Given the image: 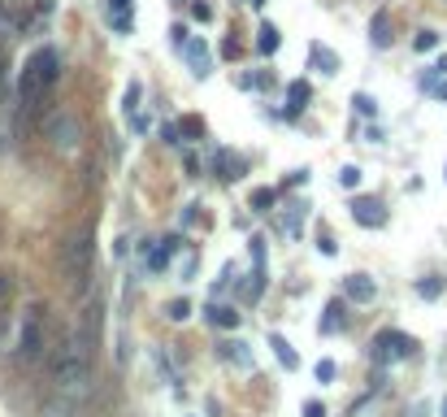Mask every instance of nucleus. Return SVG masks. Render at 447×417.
<instances>
[{
	"label": "nucleus",
	"mask_w": 447,
	"mask_h": 417,
	"mask_svg": "<svg viewBox=\"0 0 447 417\" xmlns=\"http://www.w3.org/2000/svg\"><path fill=\"white\" fill-rule=\"evenodd\" d=\"M218 170H222L226 183H235V179H243L247 161H243V157H235V152H218Z\"/></svg>",
	"instance_id": "11"
},
{
	"label": "nucleus",
	"mask_w": 447,
	"mask_h": 417,
	"mask_svg": "<svg viewBox=\"0 0 447 417\" xmlns=\"http://www.w3.org/2000/svg\"><path fill=\"white\" fill-rule=\"evenodd\" d=\"M9 292H13V278H9V274H0V300H9Z\"/></svg>",
	"instance_id": "37"
},
{
	"label": "nucleus",
	"mask_w": 447,
	"mask_h": 417,
	"mask_svg": "<svg viewBox=\"0 0 447 417\" xmlns=\"http://www.w3.org/2000/svg\"><path fill=\"white\" fill-rule=\"evenodd\" d=\"M209 322L213 326H239V313L230 309V304H213V309H209Z\"/></svg>",
	"instance_id": "17"
},
{
	"label": "nucleus",
	"mask_w": 447,
	"mask_h": 417,
	"mask_svg": "<svg viewBox=\"0 0 447 417\" xmlns=\"http://www.w3.org/2000/svg\"><path fill=\"white\" fill-rule=\"evenodd\" d=\"M369 44H374V48H391V13H387V9L374 13V22H369Z\"/></svg>",
	"instance_id": "9"
},
{
	"label": "nucleus",
	"mask_w": 447,
	"mask_h": 417,
	"mask_svg": "<svg viewBox=\"0 0 447 417\" xmlns=\"http://www.w3.org/2000/svg\"><path fill=\"white\" fill-rule=\"evenodd\" d=\"M270 348L278 352V361H283V370H295V365H300V357H295V352H291V344L283 339V335H270Z\"/></svg>",
	"instance_id": "15"
},
{
	"label": "nucleus",
	"mask_w": 447,
	"mask_h": 417,
	"mask_svg": "<svg viewBox=\"0 0 447 417\" xmlns=\"http://www.w3.org/2000/svg\"><path fill=\"white\" fill-rule=\"evenodd\" d=\"M78 122H74V114H65V109H61V114H53V118H48V139H53V148H61V152H74L78 148Z\"/></svg>",
	"instance_id": "5"
},
{
	"label": "nucleus",
	"mask_w": 447,
	"mask_h": 417,
	"mask_svg": "<svg viewBox=\"0 0 447 417\" xmlns=\"http://www.w3.org/2000/svg\"><path fill=\"white\" fill-rule=\"evenodd\" d=\"M161 139H165V143H183V139H178V126H170V122L161 126Z\"/></svg>",
	"instance_id": "32"
},
{
	"label": "nucleus",
	"mask_w": 447,
	"mask_h": 417,
	"mask_svg": "<svg viewBox=\"0 0 447 417\" xmlns=\"http://www.w3.org/2000/svg\"><path fill=\"white\" fill-rule=\"evenodd\" d=\"M44 352V330H40V313H26L22 335H18V357L22 361H40Z\"/></svg>",
	"instance_id": "6"
},
{
	"label": "nucleus",
	"mask_w": 447,
	"mask_h": 417,
	"mask_svg": "<svg viewBox=\"0 0 447 417\" xmlns=\"http://www.w3.org/2000/svg\"><path fill=\"white\" fill-rule=\"evenodd\" d=\"M343 296L352 300V304H369V300L378 296V283H374L369 274H347V278H343Z\"/></svg>",
	"instance_id": "7"
},
{
	"label": "nucleus",
	"mask_w": 447,
	"mask_h": 417,
	"mask_svg": "<svg viewBox=\"0 0 447 417\" xmlns=\"http://www.w3.org/2000/svg\"><path fill=\"white\" fill-rule=\"evenodd\" d=\"M222 57H239V44H235V35H230V39L222 44Z\"/></svg>",
	"instance_id": "36"
},
{
	"label": "nucleus",
	"mask_w": 447,
	"mask_h": 417,
	"mask_svg": "<svg viewBox=\"0 0 447 417\" xmlns=\"http://www.w3.org/2000/svg\"><path fill=\"white\" fill-rule=\"evenodd\" d=\"M135 109H139V83H130L126 87V114H135Z\"/></svg>",
	"instance_id": "31"
},
{
	"label": "nucleus",
	"mask_w": 447,
	"mask_h": 417,
	"mask_svg": "<svg viewBox=\"0 0 447 417\" xmlns=\"http://www.w3.org/2000/svg\"><path fill=\"white\" fill-rule=\"evenodd\" d=\"M304 417H326V409L317 405V400H308V405H304Z\"/></svg>",
	"instance_id": "34"
},
{
	"label": "nucleus",
	"mask_w": 447,
	"mask_h": 417,
	"mask_svg": "<svg viewBox=\"0 0 447 417\" xmlns=\"http://www.w3.org/2000/svg\"><path fill=\"white\" fill-rule=\"evenodd\" d=\"M109 26L122 30V35H130V26H135V13H109Z\"/></svg>",
	"instance_id": "26"
},
{
	"label": "nucleus",
	"mask_w": 447,
	"mask_h": 417,
	"mask_svg": "<svg viewBox=\"0 0 447 417\" xmlns=\"http://www.w3.org/2000/svg\"><path fill=\"white\" fill-rule=\"evenodd\" d=\"M352 218L360 222V227H387V208L378 204V200H352Z\"/></svg>",
	"instance_id": "8"
},
{
	"label": "nucleus",
	"mask_w": 447,
	"mask_h": 417,
	"mask_svg": "<svg viewBox=\"0 0 447 417\" xmlns=\"http://www.w3.org/2000/svg\"><path fill=\"white\" fill-rule=\"evenodd\" d=\"M339 183H343V187H356V183H360V170H356V166H343V170H339Z\"/></svg>",
	"instance_id": "29"
},
{
	"label": "nucleus",
	"mask_w": 447,
	"mask_h": 417,
	"mask_svg": "<svg viewBox=\"0 0 447 417\" xmlns=\"http://www.w3.org/2000/svg\"><path fill=\"white\" fill-rule=\"evenodd\" d=\"M44 417H74V400H53V405H44Z\"/></svg>",
	"instance_id": "20"
},
{
	"label": "nucleus",
	"mask_w": 447,
	"mask_h": 417,
	"mask_svg": "<svg viewBox=\"0 0 447 417\" xmlns=\"http://www.w3.org/2000/svg\"><path fill=\"white\" fill-rule=\"evenodd\" d=\"M109 13H130V0H105Z\"/></svg>",
	"instance_id": "33"
},
{
	"label": "nucleus",
	"mask_w": 447,
	"mask_h": 417,
	"mask_svg": "<svg viewBox=\"0 0 447 417\" xmlns=\"http://www.w3.org/2000/svg\"><path fill=\"white\" fill-rule=\"evenodd\" d=\"M165 313H170V322H187V317H191V304L178 296V300H170V309H165Z\"/></svg>",
	"instance_id": "21"
},
{
	"label": "nucleus",
	"mask_w": 447,
	"mask_h": 417,
	"mask_svg": "<svg viewBox=\"0 0 447 417\" xmlns=\"http://www.w3.org/2000/svg\"><path fill=\"white\" fill-rule=\"evenodd\" d=\"M352 105H356V114H365V118H374V114H378V100H374V96H365V91H356V96H352Z\"/></svg>",
	"instance_id": "23"
},
{
	"label": "nucleus",
	"mask_w": 447,
	"mask_h": 417,
	"mask_svg": "<svg viewBox=\"0 0 447 417\" xmlns=\"http://www.w3.org/2000/svg\"><path fill=\"white\" fill-rule=\"evenodd\" d=\"M247 5H252V9H261V5H265V0H247Z\"/></svg>",
	"instance_id": "38"
},
{
	"label": "nucleus",
	"mask_w": 447,
	"mask_h": 417,
	"mask_svg": "<svg viewBox=\"0 0 447 417\" xmlns=\"http://www.w3.org/2000/svg\"><path fill=\"white\" fill-rule=\"evenodd\" d=\"M278 200V191H270V187H261V191H252V208H261V213H265V208H270Z\"/></svg>",
	"instance_id": "27"
},
{
	"label": "nucleus",
	"mask_w": 447,
	"mask_h": 417,
	"mask_svg": "<svg viewBox=\"0 0 447 417\" xmlns=\"http://www.w3.org/2000/svg\"><path fill=\"white\" fill-rule=\"evenodd\" d=\"M183 53H187V61H191V70L204 78V74H209V66H213V61H209V48H204V39H187V44H183Z\"/></svg>",
	"instance_id": "10"
},
{
	"label": "nucleus",
	"mask_w": 447,
	"mask_h": 417,
	"mask_svg": "<svg viewBox=\"0 0 447 417\" xmlns=\"http://www.w3.org/2000/svg\"><path fill=\"white\" fill-rule=\"evenodd\" d=\"M222 357H226V361H235L239 370H252V352H247V344H243V339L222 344Z\"/></svg>",
	"instance_id": "13"
},
{
	"label": "nucleus",
	"mask_w": 447,
	"mask_h": 417,
	"mask_svg": "<svg viewBox=\"0 0 447 417\" xmlns=\"http://www.w3.org/2000/svg\"><path fill=\"white\" fill-rule=\"evenodd\" d=\"M278 44H283L278 26H274V22H261V30H256V48H261L265 57H270V53H278Z\"/></svg>",
	"instance_id": "12"
},
{
	"label": "nucleus",
	"mask_w": 447,
	"mask_h": 417,
	"mask_svg": "<svg viewBox=\"0 0 447 417\" xmlns=\"http://www.w3.org/2000/svg\"><path fill=\"white\" fill-rule=\"evenodd\" d=\"M412 48H417V53H435V48H439V35H435V30H417Z\"/></svg>",
	"instance_id": "22"
},
{
	"label": "nucleus",
	"mask_w": 447,
	"mask_h": 417,
	"mask_svg": "<svg viewBox=\"0 0 447 417\" xmlns=\"http://www.w3.org/2000/svg\"><path fill=\"white\" fill-rule=\"evenodd\" d=\"M170 39H174L178 48H183V44H187V26H174V30H170Z\"/></svg>",
	"instance_id": "35"
},
{
	"label": "nucleus",
	"mask_w": 447,
	"mask_h": 417,
	"mask_svg": "<svg viewBox=\"0 0 447 417\" xmlns=\"http://www.w3.org/2000/svg\"><path fill=\"white\" fill-rule=\"evenodd\" d=\"M191 18H195V22H209V18H213V9L204 5V0H195V5H191Z\"/></svg>",
	"instance_id": "30"
},
{
	"label": "nucleus",
	"mask_w": 447,
	"mask_h": 417,
	"mask_svg": "<svg viewBox=\"0 0 447 417\" xmlns=\"http://www.w3.org/2000/svg\"><path fill=\"white\" fill-rule=\"evenodd\" d=\"M313 66H317L322 74H335V70H339V57L330 53V48H322V44H313Z\"/></svg>",
	"instance_id": "16"
},
{
	"label": "nucleus",
	"mask_w": 447,
	"mask_h": 417,
	"mask_svg": "<svg viewBox=\"0 0 447 417\" xmlns=\"http://www.w3.org/2000/svg\"><path fill=\"white\" fill-rule=\"evenodd\" d=\"M174 244H178V239H165V248H157V252H152V269H165V265H170Z\"/></svg>",
	"instance_id": "24"
},
{
	"label": "nucleus",
	"mask_w": 447,
	"mask_h": 417,
	"mask_svg": "<svg viewBox=\"0 0 447 417\" xmlns=\"http://www.w3.org/2000/svg\"><path fill=\"white\" fill-rule=\"evenodd\" d=\"M439 96H447V83H443V87H439Z\"/></svg>",
	"instance_id": "39"
},
{
	"label": "nucleus",
	"mask_w": 447,
	"mask_h": 417,
	"mask_svg": "<svg viewBox=\"0 0 447 417\" xmlns=\"http://www.w3.org/2000/svg\"><path fill=\"white\" fill-rule=\"evenodd\" d=\"M178 135H183V139H200L204 135V118H183V122H178Z\"/></svg>",
	"instance_id": "19"
},
{
	"label": "nucleus",
	"mask_w": 447,
	"mask_h": 417,
	"mask_svg": "<svg viewBox=\"0 0 447 417\" xmlns=\"http://www.w3.org/2000/svg\"><path fill=\"white\" fill-rule=\"evenodd\" d=\"M308 96H313L308 83H291V87H287V114H300V109L308 105Z\"/></svg>",
	"instance_id": "14"
},
{
	"label": "nucleus",
	"mask_w": 447,
	"mask_h": 417,
	"mask_svg": "<svg viewBox=\"0 0 447 417\" xmlns=\"http://www.w3.org/2000/svg\"><path fill=\"white\" fill-rule=\"evenodd\" d=\"M443 417H447V400H443Z\"/></svg>",
	"instance_id": "40"
},
{
	"label": "nucleus",
	"mask_w": 447,
	"mask_h": 417,
	"mask_svg": "<svg viewBox=\"0 0 447 417\" xmlns=\"http://www.w3.org/2000/svg\"><path fill=\"white\" fill-rule=\"evenodd\" d=\"M335 326H343V304L330 300L326 304V317H322V335H335Z\"/></svg>",
	"instance_id": "18"
},
{
	"label": "nucleus",
	"mask_w": 447,
	"mask_h": 417,
	"mask_svg": "<svg viewBox=\"0 0 447 417\" xmlns=\"http://www.w3.org/2000/svg\"><path fill=\"white\" fill-rule=\"evenodd\" d=\"M57 74H61V57H57V48H35L26 61V70L18 78V100L30 109L35 100H44L48 87L57 83Z\"/></svg>",
	"instance_id": "2"
},
{
	"label": "nucleus",
	"mask_w": 447,
	"mask_h": 417,
	"mask_svg": "<svg viewBox=\"0 0 447 417\" xmlns=\"http://www.w3.org/2000/svg\"><path fill=\"white\" fill-rule=\"evenodd\" d=\"M91 265V235L87 231H78L74 239H70V244H65L61 248V269H65V274H82V269H87Z\"/></svg>",
	"instance_id": "3"
},
{
	"label": "nucleus",
	"mask_w": 447,
	"mask_h": 417,
	"mask_svg": "<svg viewBox=\"0 0 447 417\" xmlns=\"http://www.w3.org/2000/svg\"><path fill=\"white\" fill-rule=\"evenodd\" d=\"M412 335H400V330H383L374 339V361H404V357H412Z\"/></svg>",
	"instance_id": "4"
},
{
	"label": "nucleus",
	"mask_w": 447,
	"mask_h": 417,
	"mask_svg": "<svg viewBox=\"0 0 447 417\" xmlns=\"http://www.w3.org/2000/svg\"><path fill=\"white\" fill-rule=\"evenodd\" d=\"M53 382L65 400H82L91 391V357L82 339H70V348H61V357L53 365Z\"/></svg>",
	"instance_id": "1"
},
{
	"label": "nucleus",
	"mask_w": 447,
	"mask_h": 417,
	"mask_svg": "<svg viewBox=\"0 0 447 417\" xmlns=\"http://www.w3.org/2000/svg\"><path fill=\"white\" fill-rule=\"evenodd\" d=\"M417 292H421L426 300H439V296H443V278H421Z\"/></svg>",
	"instance_id": "25"
},
{
	"label": "nucleus",
	"mask_w": 447,
	"mask_h": 417,
	"mask_svg": "<svg viewBox=\"0 0 447 417\" xmlns=\"http://www.w3.org/2000/svg\"><path fill=\"white\" fill-rule=\"evenodd\" d=\"M313 374H317V382H335V374H339V365H335V361L326 357V361H317V370H313Z\"/></svg>",
	"instance_id": "28"
}]
</instances>
